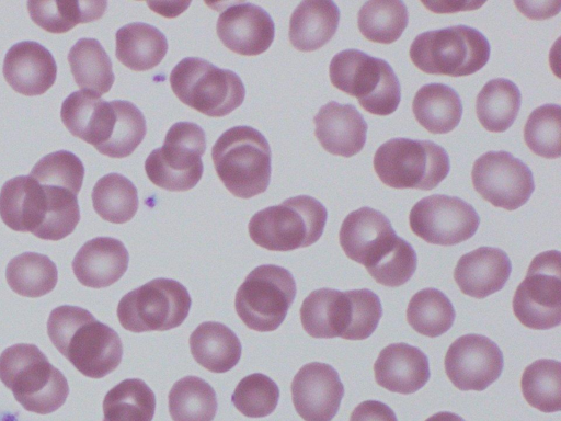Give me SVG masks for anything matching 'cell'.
<instances>
[{"label": "cell", "mask_w": 561, "mask_h": 421, "mask_svg": "<svg viewBox=\"0 0 561 421\" xmlns=\"http://www.w3.org/2000/svg\"><path fill=\"white\" fill-rule=\"evenodd\" d=\"M408 22L407 5L399 0L367 1L357 14V25L362 35L379 44H391L399 39Z\"/></svg>", "instance_id": "cell-37"}, {"label": "cell", "mask_w": 561, "mask_h": 421, "mask_svg": "<svg viewBox=\"0 0 561 421\" xmlns=\"http://www.w3.org/2000/svg\"><path fill=\"white\" fill-rule=\"evenodd\" d=\"M0 380L25 410L38 414L56 411L69 395L64 374L34 344H14L1 353Z\"/></svg>", "instance_id": "cell-3"}, {"label": "cell", "mask_w": 561, "mask_h": 421, "mask_svg": "<svg viewBox=\"0 0 561 421\" xmlns=\"http://www.w3.org/2000/svg\"><path fill=\"white\" fill-rule=\"evenodd\" d=\"M416 265L415 250L399 237L394 247L366 271L377 283L387 287H399L412 277Z\"/></svg>", "instance_id": "cell-44"}, {"label": "cell", "mask_w": 561, "mask_h": 421, "mask_svg": "<svg viewBox=\"0 0 561 421\" xmlns=\"http://www.w3.org/2000/svg\"><path fill=\"white\" fill-rule=\"evenodd\" d=\"M428 10L435 13H450L457 11H469L476 10L484 2L477 1H458V0H447V1H421Z\"/></svg>", "instance_id": "cell-47"}, {"label": "cell", "mask_w": 561, "mask_h": 421, "mask_svg": "<svg viewBox=\"0 0 561 421\" xmlns=\"http://www.w3.org/2000/svg\"><path fill=\"white\" fill-rule=\"evenodd\" d=\"M331 83L355 96L359 105L375 115H390L401 100V87L392 67L383 59L359 49H345L333 56L329 66Z\"/></svg>", "instance_id": "cell-7"}, {"label": "cell", "mask_w": 561, "mask_h": 421, "mask_svg": "<svg viewBox=\"0 0 561 421\" xmlns=\"http://www.w3.org/2000/svg\"><path fill=\"white\" fill-rule=\"evenodd\" d=\"M290 389L294 407L305 421H331L344 395L337 372L320 362L305 364L295 375Z\"/></svg>", "instance_id": "cell-18"}, {"label": "cell", "mask_w": 561, "mask_h": 421, "mask_svg": "<svg viewBox=\"0 0 561 421\" xmlns=\"http://www.w3.org/2000/svg\"><path fill=\"white\" fill-rule=\"evenodd\" d=\"M106 7V1H27L32 21L41 29L55 34L66 33L80 23L99 20Z\"/></svg>", "instance_id": "cell-31"}, {"label": "cell", "mask_w": 561, "mask_h": 421, "mask_svg": "<svg viewBox=\"0 0 561 421\" xmlns=\"http://www.w3.org/2000/svg\"><path fill=\"white\" fill-rule=\"evenodd\" d=\"M296 296V283L285 268L264 264L252 270L236 293L234 308L243 323L255 331L276 330Z\"/></svg>", "instance_id": "cell-11"}, {"label": "cell", "mask_w": 561, "mask_h": 421, "mask_svg": "<svg viewBox=\"0 0 561 421\" xmlns=\"http://www.w3.org/2000/svg\"><path fill=\"white\" fill-rule=\"evenodd\" d=\"M0 217L12 230L57 241L75 230L80 207L77 195L69 190L39 184L31 175H19L1 187Z\"/></svg>", "instance_id": "cell-1"}, {"label": "cell", "mask_w": 561, "mask_h": 421, "mask_svg": "<svg viewBox=\"0 0 561 421\" xmlns=\"http://www.w3.org/2000/svg\"><path fill=\"white\" fill-rule=\"evenodd\" d=\"M376 383L389 391L410 395L428 382V359L419 348L392 343L383 348L374 364Z\"/></svg>", "instance_id": "cell-22"}, {"label": "cell", "mask_w": 561, "mask_h": 421, "mask_svg": "<svg viewBox=\"0 0 561 421\" xmlns=\"http://www.w3.org/2000/svg\"><path fill=\"white\" fill-rule=\"evenodd\" d=\"M156 397L141 379H124L107 391L103 400V421H151Z\"/></svg>", "instance_id": "cell-34"}, {"label": "cell", "mask_w": 561, "mask_h": 421, "mask_svg": "<svg viewBox=\"0 0 561 421\" xmlns=\"http://www.w3.org/2000/svg\"><path fill=\"white\" fill-rule=\"evenodd\" d=\"M520 104L517 86L508 79L496 78L488 81L478 93L476 113L486 130L502 133L516 120Z\"/></svg>", "instance_id": "cell-32"}, {"label": "cell", "mask_w": 561, "mask_h": 421, "mask_svg": "<svg viewBox=\"0 0 561 421\" xmlns=\"http://www.w3.org/2000/svg\"><path fill=\"white\" fill-rule=\"evenodd\" d=\"M115 122L107 141L98 149L111 158L130 156L142 141L146 132V120L141 111L131 102L113 100Z\"/></svg>", "instance_id": "cell-40"}, {"label": "cell", "mask_w": 561, "mask_h": 421, "mask_svg": "<svg viewBox=\"0 0 561 421\" xmlns=\"http://www.w3.org/2000/svg\"><path fill=\"white\" fill-rule=\"evenodd\" d=\"M170 86L185 105L210 117H221L238 109L245 96L240 77L199 57H185L170 73Z\"/></svg>", "instance_id": "cell-9"}, {"label": "cell", "mask_w": 561, "mask_h": 421, "mask_svg": "<svg viewBox=\"0 0 561 421\" xmlns=\"http://www.w3.org/2000/svg\"><path fill=\"white\" fill-rule=\"evenodd\" d=\"M304 330L312 338H343L350 322V299L346 292L320 288L311 292L300 307Z\"/></svg>", "instance_id": "cell-26"}, {"label": "cell", "mask_w": 561, "mask_h": 421, "mask_svg": "<svg viewBox=\"0 0 561 421\" xmlns=\"http://www.w3.org/2000/svg\"><path fill=\"white\" fill-rule=\"evenodd\" d=\"M129 255L124 243L112 237L87 241L72 261L77 280L91 288L108 287L127 271Z\"/></svg>", "instance_id": "cell-24"}, {"label": "cell", "mask_w": 561, "mask_h": 421, "mask_svg": "<svg viewBox=\"0 0 561 421\" xmlns=\"http://www.w3.org/2000/svg\"><path fill=\"white\" fill-rule=\"evenodd\" d=\"M70 71L81 90L101 96L115 80L110 56L95 38H80L68 53Z\"/></svg>", "instance_id": "cell-30"}, {"label": "cell", "mask_w": 561, "mask_h": 421, "mask_svg": "<svg viewBox=\"0 0 561 421\" xmlns=\"http://www.w3.org/2000/svg\"><path fill=\"white\" fill-rule=\"evenodd\" d=\"M211 158L218 178L232 195L251 198L266 191L272 152L257 129L250 126L227 129L213 146Z\"/></svg>", "instance_id": "cell-4"}, {"label": "cell", "mask_w": 561, "mask_h": 421, "mask_svg": "<svg viewBox=\"0 0 561 421\" xmlns=\"http://www.w3.org/2000/svg\"><path fill=\"white\" fill-rule=\"evenodd\" d=\"M490 44L477 29L455 25L419 34L409 50L415 67L430 75L470 76L490 58Z\"/></svg>", "instance_id": "cell-6"}, {"label": "cell", "mask_w": 561, "mask_h": 421, "mask_svg": "<svg viewBox=\"0 0 561 421\" xmlns=\"http://www.w3.org/2000/svg\"><path fill=\"white\" fill-rule=\"evenodd\" d=\"M398 238L386 215L367 206L350 213L339 232L340 246L346 257L365 269L383 258Z\"/></svg>", "instance_id": "cell-17"}, {"label": "cell", "mask_w": 561, "mask_h": 421, "mask_svg": "<svg viewBox=\"0 0 561 421\" xmlns=\"http://www.w3.org/2000/svg\"><path fill=\"white\" fill-rule=\"evenodd\" d=\"M47 334L54 346L87 377H105L121 364L119 335L87 309L69 305L55 308L47 320Z\"/></svg>", "instance_id": "cell-2"}, {"label": "cell", "mask_w": 561, "mask_h": 421, "mask_svg": "<svg viewBox=\"0 0 561 421\" xmlns=\"http://www.w3.org/2000/svg\"><path fill=\"white\" fill-rule=\"evenodd\" d=\"M30 175L39 184L64 187L78 195L83 183L84 167L75 153L58 150L41 158Z\"/></svg>", "instance_id": "cell-43"}, {"label": "cell", "mask_w": 561, "mask_h": 421, "mask_svg": "<svg viewBox=\"0 0 561 421\" xmlns=\"http://www.w3.org/2000/svg\"><path fill=\"white\" fill-rule=\"evenodd\" d=\"M512 307L522 325L548 330L561 322V253L548 250L536 255L517 286Z\"/></svg>", "instance_id": "cell-13"}, {"label": "cell", "mask_w": 561, "mask_h": 421, "mask_svg": "<svg viewBox=\"0 0 561 421\" xmlns=\"http://www.w3.org/2000/svg\"><path fill=\"white\" fill-rule=\"evenodd\" d=\"M3 78L18 93L34 96L44 94L56 81L57 65L53 54L34 41L12 45L7 52Z\"/></svg>", "instance_id": "cell-20"}, {"label": "cell", "mask_w": 561, "mask_h": 421, "mask_svg": "<svg viewBox=\"0 0 561 421\" xmlns=\"http://www.w3.org/2000/svg\"><path fill=\"white\" fill-rule=\"evenodd\" d=\"M168 400L173 421H213L217 412L215 390L197 376H186L175 382Z\"/></svg>", "instance_id": "cell-36"}, {"label": "cell", "mask_w": 561, "mask_h": 421, "mask_svg": "<svg viewBox=\"0 0 561 421\" xmlns=\"http://www.w3.org/2000/svg\"><path fill=\"white\" fill-rule=\"evenodd\" d=\"M445 372L459 390L482 391L502 374L503 353L495 342L481 334H465L448 348Z\"/></svg>", "instance_id": "cell-16"}, {"label": "cell", "mask_w": 561, "mask_h": 421, "mask_svg": "<svg viewBox=\"0 0 561 421\" xmlns=\"http://www.w3.org/2000/svg\"><path fill=\"white\" fill-rule=\"evenodd\" d=\"M339 22L340 10L333 1H301L290 15L289 42L300 52L317 50L334 36Z\"/></svg>", "instance_id": "cell-25"}, {"label": "cell", "mask_w": 561, "mask_h": 421, "mask_svg": "<svg viewBox=\"0 0 561 421\" xmlns=\"http://www.w3.org/2000/svg\"><path fill=\"white\" fill-rule=\"evenodd\" d=\"M278 399V386L261 373L243 377L231 396L237 410L249 418H263L271 414L276 409Z\"/></svg>", "instance_id": "cell-42"}, {"label": "cell", "mask_w": 561, "mask_h": 421, "mask_svg": "<svg viewBox=\"0 0 561 421\" xmlns=\"http://www.w3.org/2000/svg\"><path fill=\"white\" fill-rule=\"evenodd\" d=\"M205 150L204 129L195 123L178 122L167 132L162 147L149 153L145 171L148 179L161 189L188 191L202 179Z\"/></svg>", "instance_id": "cell-10"}, {"label": "cell", "mask_w": 561, "mask_h": 421, "mask_svg": "<svg viewBox=\"0 0 561 421\" xmlns=\"http://www.w3.org/2000/svg\"><path fill=\"white\" fill-rule=\"evenodd\" d=\"M91 198L96 214L113 224L129 221L139 206L136 186L119 173H108L99 179Z\"/></svg>", "instance_id": "cell-35"}, {"label": "cell", "mask_w": 561, "mask_h": 421, "mask_svg": "<svg viewBox=\"0 0 561 421\" xmlns=\"http://www.w3.org/2000/svg\"><path fill=\"white\" fill-rule=\"evenodd\" d=\"M409 224L413 234L428 243L455 246L477 232L480 217L473 206L460 197L434 194L414 204Z\"/></svg>", "instance_id": "cell-14"}, {"label": "cell", "mask_w": 561, "mask_h": 421, "mask_svg": "<svg viewBox=\"0 0 561 421\" xmlns=\"http://www.w3.org/2000/svg\"><path fill=\"white\" fill-rule=\"evenodd\" d=\"M350 421H398L393 410L378 400H366L356 406Z\"/></svg>", "instance_id": "cell-46"}, {"label": "cell", "mask_w": 561, "mask_h": 421, "mask_svg": "<svg viewBox=\"0 0 561 421\" xmlns=\"http://www.w3.org/2000/svg\"><path fill=\"white\" fill-rule=\"evenodd\" d=\"M314 135L328 152L352 157L365 146L367 123L352 104L330 101L313 117Z\"/></svg>", "instance_id": "cell-21"}, {"label": "cell", "mask_w": 561, "mask_h": 421, "mask_svg": "<svg viewBox=\"0 0 561 421\" xmlns=\"http://www.w3.org/2000/svg\"><path fill=\"white\" fill-rule=\"evenodd\" d=\"M350 299V322L345 340H365L376 330L382 316L379 297L367 288L346 291Z\"/></svg>", "instance_id": "cell-45"}, {"label": "cell", "mask_w": 561, "mask_h": 421, "mask_svg": "<svg viewBox=\"0 0 561 421\" xmlns=\"http://www.w3.org/2000/svg\"><path fill=\"white\" fill-rule=\"evenodd\" d=\"M373 164L379 180L393 189L433 190L450 171L449 157L442 146L403 137L380 145Z\"/></svg>", "instance_id": "cell-8"}, {"label": "cell", "mask_w": 561, "mask_h": 421, "mask_svg": "<svg viewBox=\"0 0 561 421\" xmlns=\"http://www.w3.org/2000/svg\"><path fill=\"white\" fill-rule=\"evenodd\" d=\"M425 421H465L463 418L460 416L448 412V411H440L437 412L430 418H427Z\"/></svg>", "instance_id": "cell-48"}, {"label": "cell", "mask_w": 561, "mask_h": 421, "mask_svg": "<svg viewBox=\"0 0 561 421\" xmlns=\"http://www.w3.org/2000/svg\"><path fill=\"white\" fill-rule=\"evenodd\" d=\"M412 111L417 123L432 134H446L459 124L462 103L458 93L444 83H427L415 93Z\"/></svg>", "instance_id": "cell-29"}, {"label": "cell", "mask_w": 561, "mask_h": 421, "mask_svg": "<svg viewBox=\"0 0 561 421\" xmlns=\"http://www.w3.org/2000/svg\"><path fill=\"white\" fill-rule=\"evenodd\" d=\"M456 312L449 298L439 289L424 288L416 292L407 308V321L417 333L436 338L448 331Z\"/></svg>", "instance_id": "cell-38"}, {"label": "cell", "mask_w": 561, "mask_h": 421, "mask_svg": "<svg viewBox=\"0 0 561 421\" xmlns=\"http://www.w3.org/2000/svg\"><path fill=\"white\" fill-rule=\"evenodd\" d=\"M522 394L529 406L542 412L561 409V363L541 359L529 364L520 379Z\"/></svg>", "instance_id": "cell-39"}, {"label": "cell", "mask_w": 561, "mask_h": 421, "mask_svg": "<svg viewBox=\"0 0 561 421\" xmlns=\"http://www.w3.org/2000/svg\"><path fill=\"white\" fill-rule=\"evenodd\" d=\"M561 109L543 104L535 109L524 126V140L537 156L556 159L561 155Z\"/></svg>", "instance_id": "cell-41"}, {"label": "cell", "mask_w": 561, "mask_h": 421, "mask_svg": "<svg viewBox=\"0 0 561 421\" xmlns=\"http://www.w3.org/2000/svg\"><path fill=\"white\" fill-rule=\"evenodd\" d=\"M10 288L24 297L50 293L58 281L56 264L45 254L24 252L10 260L5 270Z\"/></svg>", "instance_id": "cell-33"}, {"label": "cell", "mask_w": 561, "mask_h": 421, "mask_svg": "<svg viewBox=\"0 0 561 421\" xmlns=\"http://www.w3.org/2000/svg\"><path fill=\"white\" fill-rule=\"evenodd\" d=\"M327 218V208L318 200L298 195L255 213L248 230L252 241L264 249L291 251L317 242Z\"/></svg>", "instance_id": "cell-5"}, {"label": "cell", "mask_w": 561, "mask_h": 421, "mask_svg": "<svg viewBox=\"0 0 561 421\" xmlns=\"http://www.w3.org/2000/svg\"><path fill=\"white\" fill-rule=\"evenodd\" d=\"M511 272V260L503 250L480 247L459 258L454 278L465 295L482 299L502 289Z\"/></svg>", "instance_id": "cell-23"}, {"label": "cell", "mask_w": 561, "mask_h": 421, "mask_svg": "<svg viewBox=\"0 0 561 421\" xmlns=\"http://www.w3.org/2000/svg\"><path fill=\"white\" fill-rule=\"evenodd\" d=\"M115 55L127 68L146 71L158 66L168 52L165 35L156 26L133 22L117 30Z\"/></svg>", "instance_id": "cell-28"}, {"label": "cell", "mask_w": 561, "mask_h": 421, "mask_svg": "<svg viewBox=\"0 0 561 421\" xmlns=\"http://www.w3.org/2000/svg\"><path fill=\"white\" fill-rule=\"evenodd\" d=\"M474 190L495 207L515 210L530 198L535 183L531 170L507 151H488L473 163Z\"/></svg>", "instance_id": "cell-15"}, {"label": "cell", "mask_w": 561, "mask_h": 421, "mask_svg": "<svg viewBox=\"0 0 561 421\" xmlns=\"http://www.w3.org/2000/svg\"><path fill=\"white\" fill-rule=\"evenodd\" d=\"M194 360L213 373H226L234 367L242 352L236 333L220 322L206 321L197 326L190 337Z\"/></svg>", "instance_id": "cell-27"}, {"label": "cell", "mask_w": 561, "mask_h": 421, "mask_svg": "<svg viewBox=\"0 0 561 421\" xmlns=\"http://www.w3.org/2000/svg\"><path fill=\"white\" fill-rule=\"evenodd\" d=\"M192 305L187 289L178 281L154 278L125 294L117 306V318L128 331H167L179 327Z\"/></svg>", "instance_id": "cell-12"}, {"label": "cell", "mask_w": 561, "mask_h": 421, "mask_svg": "<svg viewBox=\"0 0 561 421\" xmlns=\"http://www.w3.org/2000/svg\"><path fill=\"white\" fill-rule=\"evenodd\" d=\"M216 32L222 44L233 53L256 56L274 41L275 25L271 15L250 2H231L218 16Z\"/></svg>", "instance_id": "cell-19"}]
</instances>
